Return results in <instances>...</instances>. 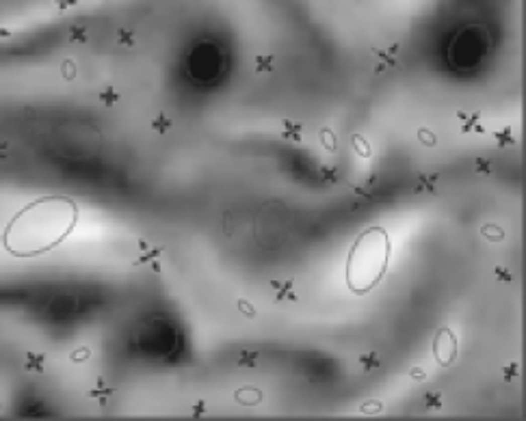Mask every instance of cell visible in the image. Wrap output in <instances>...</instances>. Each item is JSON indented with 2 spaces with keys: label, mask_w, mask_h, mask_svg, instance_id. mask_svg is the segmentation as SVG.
Here are the masks:
<instances>
[{
  "label": "cell",
  "mask_w": 526,
  "mask_h": 421,
  "mask_svg": "<svg viewBox=\"0 0 526 421\" xmlns=\"http://www.w3.org/2000/svg\"><path fill=\"white\" fill-rule=\"evenodd\" d=\"M459 119H464L466 123L461 126L464 132H470V130H477V132H483V128L479 126V115H470V117H466L464 113H459Z\"/></svg>",
  "instance_id": "9c48e42d"
},
{
  "label": "cell",
  "mask_w": 526,
  "mask_h": 421,
  "mask_svg": "<svg viewBox=\"0 0 526 421\" xmlns=\"http://www.w3.org/2000/svg\"><path fill=\"white\" fill-rule=\"evenodd\" d=\"M239 309H241V311H245V313H247L249 318H254V315H256V313H254V309H251V307H249V304L245 302V300H241V302H239Z\"/></svg>",
  "instance_id": "ac0fdd59"
},
{
  "label": "cell",
  "mask_w": 526,
  "mask_h": 421,
  "mask_svg": "<svg viewBox=\"0 0 526 421\" xmlns=\"http://www.w3.org/2000/svg\"><path fill=\"white\" fill-rule=\"evenodd\" d=\"M496 274L500 277V281H511V274L507 270H502V268H496Z\"/></svg>",
  "instance_id": "ffe728a7"
},
{
  "label": "cell",
  "mask_w": 526,
  "mask_h": 421,
  "mask_svg": "<svg viewBox=\"0 0 526 421\" xmlns=\"http://www.w3.org/2000/svg\"><path fill=\"white\" fill-rule=\"evenodd\" d=\"M420 136H424V139H427V141H424V145H435V136L429 134L427 130H420Z\"/></svg>",
  "instance_id": "d6986e66"
},
{
  "label": "cell",
  "mask_w": 526,
  "mask_h": 421,
  "mask_svg": "<svg viewBox=\"0 0 526 421\" xmlns=\"http://www.w3.org/2000/svg\"><path fill=\"white\" fill-rule=\"evenodd\" d=\"M275 287V298L277 300H297V294H294V283L292 281H275L273 283Z\"/></svg>",
  "instance_id": "277c9868"
},
{
  "label": "cell",
  "mask_w": 526,
  "mask_h": 421,
  "mask_svg": "<svg viewBox=\"0 0 526 421\" xmlns=\"http://www.w3.org/2000/svg\"><path fill=\"white\" fill-rule=\"evenodd\" d=\"M433 357L442 367H450L457 359V337L450 329H439L433 339Z\"/></svg>",
  "instance_id": "3957f363"
},
{
  "label": "cell",
  "mask_w": 526,
  "mask_h": 421,
  "mask_svg": "<svg viewBox=\"0 0 526 421\" xmlns=\"http://www.w3.org/2000/svg\"><path fill=\"white\" fill-rule=\"evenodd\" d=\"M474 171H477L479 175H489V173H492V164H489L487 160H483V158H479V160L474 162Z\"/></svg>",
  "instance_id": "4fadbf2b"
},
{
  "label": "cell",
  "mask_w": 526,
  "mask_h": 421,
  "mask_svg": "<svg viewBox=\"0 0 526 421\" xmlns=\"http://www.w3.org/2000/svg\"><path fill=\"white\" fill-rule=\"evenodd\" d=\"M427 406H429V408H433V406H435V408H439V406H442V395H439V393H435V395L429 393L427 395Z\"/></svg>",
  "instance_id": "9a60e30c"
},
{
  "label": "cell",
  "mask_w": 526,
  "mask_h": 421,
  "mask_svg": "<svg viewBox=\"0 0 526 421\" xmlns=\"http://www.w3.org/2000/svg\"><path fill=\"white\" fill-rule=\"evenodd\" d=\"M502 374L507 376L509 380H511V378H515V376H517V365H515V363H511V365H507V367L502 369Z\"/></svg>",
  "instance_id": "2e32d148"
},
{
  "label": "cell",
  "mask_w": 526,
  "mask_h": 421,
  "mask_svg": "<svg viewBox=\"0 0 526 421\" xmlns=\"http://www.w3.org/2000/svg\"><path fill=\"white\" fill-rule=\"evenodd\" d=\"M321 139H323L325 149H336V136L329 134V130H323V132H321Z\"/></svg>",
  "instance_id": "5bb4252c"
},
{
  "label": "cell",
  "mask_w": 526,
  "mask_h": 421,
  "mask_svg": "<svg viewBox=\"0 0 526 421\" xmlns=\"http://www.w3.org/2000/svg\"><path fill=\"white\" fill-rule=\"evenodd\" d=\"M353 147L357 149V154L362 156V158H370V154H372V151H370V145L366 143V139H364V136H359V134L353 136Z\"/></svg>",
  "instance_id": "ba28073f"
},
{
  "label": "cell",
  "mask_w": 526,
  "mask_h": 421,
  "mask_svg": "<svg viewBox=\"0 0 526 421\" xmlns=\"http://www.w3.org/2000/svg\"><path fill=\"white\" fill-rule=\"evenodd\" d=\"M435 184H437V175H420L416 192H435Z\"/></svg>",
  "instance_id": "8992f818"
},
{
  "label": "cell",
  "mask_w": 526,
  "mask_h": 421,
  "mask_svg": "<svg viewBox=\"0 0 526 421\" xmlns=\"http://www.w3.org/2000/svg\"><path fill=\"white\" fill-rule=\"evenodd\" d=\"M374 54H377V59L384 63V67L381 69H386V67H394L396 65V61H394V56L390 54V52H381V50H374Z\"/></svg>",
  "instance_id": "7c38bea8"
},
{
  "label": "cell",
  "mask_w": 526,
  "mask_h": 421,
  "mask_svg": "<svg viewBox=\"0 0 526 421\" xmlns=\"http://www.w3.org/2000/svg\"><path fill=\"white\" fill-rule=\"evenodd\" d=\"M412 378H414V380H422V378H424V372H422V369H418V367H414V369H412Z\"/></svg>",
  "instance_id": "44dd1931"
},
{
  "label": "cell",
  "mask_w": 526,
  "mask_h": 421,
  "mask_svg": "<svg viewBox=\"0 0 526 421\" xmlns=\"http://www.w3.org/2000/svg\"><path fill=\"white\" fill-rule=\"evenodd\" d=\"M359 363H362V367L366 369V372H372V369H377L381 365V359H379L377 352H366L359 357Z\"/></svg>",
  "instance_id": "52a82bcc"
},
{
  "label": "cell",
  "mask_w": 526,
  "mask_h": 421,
  "mask_svg": "<svg viewBox=\"0 0 526 421\" xmlns=\"http://www.w3.org/2000/svg\"><path fill=\"white\" fill-rule=\"evenodd\" d=\"M392 244L384 227H370L351 246L347 257V285L353 294L364 296L386 277Z\"/></svg>",
  "instance_id": "7a4b0ae2"
},
{
  "label": "cell",
  "mask_w": 526,
  "mask_h": 421,
  "mask_svg": "<svg viewBox=\"0 0 526 421\" xmlns=\"http://www.w3.org/2000/svg\"><path fill=\"white\" fill-rule=\"evenodd\" d=\"M273 56L271 54H262V56H258L256 59V69L258 71H271L273 69Z\"/></svg>",
  "instance_id": "30bf717a"
},
{
  "label": "cell",
  "mask_w": 526,
  "mask_h": 421,
  "mask_svg": "<svg viewBox=\"0 0 526 421\" xmlns=\"http://www.w3.org/2000/svg\"><path fill=\"white\" fill-rule=\"evenodd\" d=\"M78 207L69 197L46 194L13 216L3 234V246L16 257H37L59 246L74 231Z\"/></svg>",
  "instance_id": "6da1fadb"
},
{
  "label": "cell",
  "mask_w": 526,
  "mask_h": 421,
  "mask_svg": "<svg viewBox=\"0 0 526 421\" xmlns=\"http://www.w3.org/2000/svg\"><path fill=\"white\" fill-rule=\"evenodd\" d=\"M483 236L489 238V240H494V242H498V240H502V238H504V234L496 227V225H485V227H483Z\"/></svg>",
  "instance_id": "8fae6325"
},
{
  "label": "cell",
  "mask_w": 526,
  "mask_h": 421,
  "mask_svg": "<svg viewBox=\"0 0 526 421\" xmlns=\"http://www.w3.org/2000/svg\"><path fill=\"white\" fill-rule=\"evenodd\" d=\"M256 361H258V357H256V354H251V352L243 354V359H241V363H245L247 367H254V365H256Z\"/></svg>",
  "instance_id": "e0dca14e"
},
{
  "label": "cell",
  "mask_w": 526,
  "mask_h": 421,
  "mask_svg": "<svg viewBox=\"0 0 526 421\" xmlns=\"http://www.w3.org/2000/svg\"><path fill=\"white\" fill-rule=\"evenodd\" d=\"M282 136L288 141H301V123H294V121H284L282 123Z\"/></svg>",
  "instance_id": "5b68a950"
}]
</instances>
